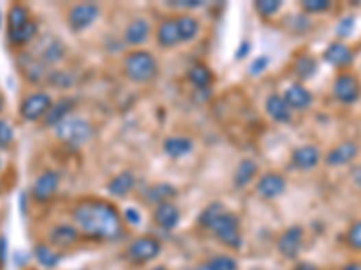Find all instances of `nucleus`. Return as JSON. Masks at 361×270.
<instances>
[{
  "label": "nucleus",
  "instance_id": "412c9836",
  "mask_svg": "<svg viewBox=\"0 0 361 270\" xmlns=\"http://www.w3.org/2000/svg\"><path fill=\"white\" fill-rule=\"evenodd\" d=\"M266 110L271 117H273L277 123H288L291 119V108L286 103L282 96L279 94H273V96L268 97V101H266Z\"/></svg>",
  "mask_w": 361,
  "mask_h": 270
},
{
  "label": "nucleus",
  "instance_id": "864d4df0",
  "mask_svg": "<svg viewBox=\"0 0 361 270\" xmlns=\"http://www.w3.org/2000/svg\"><path fill=\"white\" fill-rule=\"evenodd\" d=\"M0 25H2V16H0Z\"/></svg>",
  "mask_w": 361,
  "mask_h": 270
},
{
  "label": "nucleus",
  "instance_id": "b1692460",
  "mask_svg": "<svg viewBox=\"0 0 361 270\" xmlns=\"http://www.w3.org/2000/svg\"><path fill=\"white\" fill-rule=\"evenodd\" d=\"M27 22H30V16H27V10H25L24 5H11L10 11H8V36L19 33Z\"/></svg>",
  "mask_w": 361,
  "mask_h": 270
},
{
  "label": "nucleus",
  "instance_id": "c03bdc74",
  "mask_svg": "<svg viewBox=\"0 0 361 270\" xmlns=\"http://www.w3.org/2000/svg\"><path fill=\"white\" fill-rule=\"evenodd\" d=\"M123 218L128 223H139V212L136 209H127V211L123 212Z\"/></svg>",
  "mask_w": 361,
  "mask_h": 270
},
{
  "label": "nucleus",
  "instance_id": "4c0bfd02",
  "mask_svg": "<svg viewBox=\"0 0 361 270\" xmlns=\"http://www.w3.org/2000/svg\"><path fill=\"white\" fill-rule=\"evenodd\" d=\"M47 82H49L51 85H54V87L65 88L73 83V77H71V74L62 73V71H53V73H49V76H47Z\"/></svg>",
  "mask_w": 361,
  "mask_h": 270
},
{
  "label": "nucleus",
  "instance_id": "aec40b11",
  "mask_svg": "<svg viewBox=\"0 0 361 270\" xmlns=\"http://www.w3.org/2000/svg\"><path fill=\"white\" fill-rule=\"evenodd\" d=\"M320 162V150L316 146H302L294 150L293 154V164L300 169H312Z\"/></svg>",
  "mask_w": 361,
  "mask_h": 270
},
{
  "label": "nucleus",
  "instance_id": "2eb2a0df",
  "mask_svg": "<svg viewBox=\"0 0 361 270\" xmlns=\"http://www.w3.org/2000/svg\"><path fill=\"white\" fill-rule=\"evenodd\" d=\"M179 218H180L179 209H177L172 202L157 204L156 211H154V220H156L157 225L163 227L165 231L174 229V227L179 223Z\"/></svg>",
  "mask_w": 361,
  "mask_h": 270
},
{
  "label": "nucleus",
  "instance_id": "de8ad7c7",
  "mask_svg": "<svg viewBox=\"0 0 361 270\" xmlns=\"http://www.w3.org/2000/svg\"><path fill=\"white\" fill-rule=\"evenodd\" d=\"M343 270H361V263H358V261H352V263L343 267Z\"/></svg>",
  "mask_w": 361,
  "mask_h": 270
},
{
  "label": "nucleus",
  "instance_id": "1a4fd4ad",
  "mask_svg": "<svg viewBox=\"0 0 361 270\" xmlns=\"http://www.w3.org/2000/svg\"><path fill=\"white\" fill-rule=\"evenodd\" d=\"M100 13V8L96 4H76L73 10L69 11V25H71V29L73 31H83L85 27L93 24L96 16Z\"/></svg>",
  "mask_w": 361,
  "mask_h": 270
},
{
  "label": "nucleus",
  "instance_id": "f704fd0d",
  "mask_svg": "<svg viewBox=\"0 0 361 270\" xmlns=\"http://www.w3.org/2000/svg\"><path fill=\"white\" fill-rule=\"evenodd\" d=\"M224 211H226V209L222 208V206H220L219 202L210 204V206H208V208H206L205 211L200 212V217H199L200 225L208 229V227H210L211 223H213L215 220H217V218H219L220 214H222V212H224Z\"/></svg>",
  "mask_w": 361,
  "mask_h": 270
},
{
  "label": "nucleus",
  "instance_id": "9b49d317",
  "mask_svg": "<svg viewBox=\"0 0 361 270\" xmlns=\"http://www.w3.org/2000/svg\"><path fill=\"white\" fill-rule=\"evenodd\" d=\"M60 177L56 171H44L33 184V197L38 202H47L58 189Z\"/></svg>",
  "mask_w": 361,
  "mask_h": 270
},
{
  "label": "nucleus",
  "instance_id": "2f4dec72",
  "mask_svg": "<svg viewBox=\"0 0 361 270\" xmlns=\"http://www.w3.org/2000/svg\"><path fill=\"white\" fill-rule=\"evenodd\" d=\"M318 71L316 60L312 58V56H300L294 63V73L298 74V77H302V79H311Z\"/></svg>",
  "mask_w": 361,
  "mask_h": 270
},
{
  "label": "nucleus",
  "instance_id": "6e6552de",
  "mask_svg": "<svg viewBox=\"0 0 361 270\" xmlns=\"http://www.w3.org/2000/svg\"><path fill=\"white\" fill-rule=\"evenodd\" d=\"M19 67L22 71V74L25 76V79L30 83H42L44 79H47L49 71L45 67L44 63L40 62L33 53H24L19 56Z\"/></svg>",
  "mask_w": 361,
  "mask_h": 270
},
{
  "label": "nucleus",
  "instance_id": "09e8293b",
  "mask_svg": "<svg viewBox=\"0 0 361 270\" xmlns=\"http://www.w3.org/2000/svg\"><path fill=\"white\" fill-rule=\"evenodd\" d=\"M354 180H356V184L361 188V168L356 169V173H354Z\"/></svg>",
  "mask_w": 361,
  "mask_h": 270
},
{
  "label": "nucleus",
  "instance_id": "9d476101",
  "mask_svg": "<svg viewBox=\"0 0 361 270\" xmlns=\"http://www.w3.org/2000/svg\"><path fill=\"white\" fill-rule=\"evenodd\" d=\"M64 54L65 49L60 40L53 38V36H44V38L40 40L38 51L34 53V56L47 67V65H54V63L62 62Z\"/></svg>",
  "mask_w": 361,
  "mask_h": 270
},
{
  "label": "nucleus",
  "instance_id": "39448f33",
  "mask_svg": "<svg viewBox=\"0 0 361 270\" xmlns=\"http://www.w3.org/2000/svg\"><path fill=\"white\" fill-rule=\"evenodd\" d=\"M53 106L51 96L47 92H33L30 96H25L20 103V116L24 117L25 121H38L42 117H45V114L49 112V108Z\"/></svg>",
  "mask_w": 361,
  "mask_h": 270
},
{
  "label": "nucleus",
  "instance_id": "f3484780",
  "mask_svg": "<svg viewBox=\"0 0 361 270\" xmlns=\"http://www.w3.org/2000/svg\"><path fill=\"white\" fill-rule=\"evenodd\" d=\"M323 58L325 62L334 65V67H349L352 63V53L351 49L347 47V45L340 44V42H334L327 47V51L323 53Z\"/></svg>",
  "mask_w": 361,
  "mask_h": 270
},
{
  "label": "nucleus",
  "instance_id": "20e7f679",
  "mask_svg": "<svg viewBox=\"0 0 361 270\" xmlns=\"http://www.w3.org/2000/svg\"><path fill=\"white\" fill-rule=\"evenodd\" d=\"M208 229H211L215 236L219 238L224 245L231 247V249H240V245H242L239 218L235 217V214H231V212H222Z\"/></svg>",
  "mask_w": 361,
  "mask_h": 270
},
{
  "label": "nucleus",
  "instance_id": "5fc2aeb1",
  "mask_svg": "<svg viewBox=\"0 0 361 270\" xmlns=\"http://www.w3.org/2000/svg\"><path fill=\"white\" fill-rule=\"evenodd\" d=\"M0 166H2V164H0Z\"/></svg>",
  "mask_w": 361,
  "mask_h": 270
},
{
  "label": "nucleus",
  "instance_id": "4be33fe9",
  "mask_svg": "<svg viewBox=\"0 0 361 270\" xmlns=\"http://www.w3.org/2000/svg\"><path fill=\"white\" fill-rule=\"evenodd\" d=\"M148 34H150V25H148L147 20L134 19L130 24L127 25V31H125V40H127L130 45H139L148 38Z\"/></svg>",
  "mask_w": 361,
  "mask_h": 270
},
{
  "label": "nucleus",
  "instance_id": "cd10ccee",
  "mask_svg": "<svg viewBox=\"0 0 361 270\" xmlns=\"http://www.w3.org/2000/svg\"><path fill=\"white\" fill-rule=\"evenodd\" d=\"M257 173V164H255V160H242L239 164V168H237V171H235V186L237 188H244V186H248L249 182H251V179H253V175Z\"/></svg>",
  "mask_w": 361,
  "mask_h": 270
},
{
  "label": "nucleus",
  "instance_id": "0eeeda50",
  "mask_svg": "<svg viewBox=\"0 0 361 270\" xmlns=\"http://www.w3.org/2000/svg\"><path fill=\"white\" fill-rule=\"evenodd\" d=\"M332 92H334L338 101L351 105V103L358 101V97L361 94V85L356 77L351 76V74H342V76H338L334 79Z\"/></svg>",
  "mask_w": 361,
  "mask_h": 270
},
{
  "label": "nucleus",
  "instance_id": "58836bf2",
  "mask_svg": "<svg viewBox=\"0 0 361 270\" xmlns=\"http://www.w3.org/2000/svg\"><path fill=\"white\" fill-rule=\"evenodd\" d=\"M302 8L307 13H320V11H325L331 8V2L329 0H303Z\"/></svg>",
  "mask_w": 361,
  "mask_h": 270
},
{
  "label": "nucleus",
  "instance_id": "c9c22d12",
  "mask_svg": "<svg viewBox=\"0 0 361 270\" xmlns=\"http://www.w3.org/2000/svg\"><path fill=\"white\" fill-rule=\"evenodd\" d=\"M255 8H257V11H259L260 15L271 16L282 8V2H280V0H257V2H255Z\"/></svg>",
  "mask_w": 361,
  "mask_h": 270
},
{
  "label": "nucleus",
  "instance_id": "f8f14e48",
  "mask_svg": "<svg viewBox=\"0 0 361 270\" xmlns=\"http://www.w3.org/2000/svg\"><path fill=\"white\" fill-rule=\"evenodd\" d=\"M303 243V229L300 225L289 227L279 240V251L286 258H296Z\"/></svg>",
  "mask_w": 361,
  "mask_h": 270
},
{
  "label": "nucleus",
  "instance_id": "6ab92c4d",
  "mask_svg": "<svg viewBox=\"0 0 361 270\" xmlns=\"http://www.w3.org/2000/svg\"><path fill=\"white\" fill-rule=\"evenodd\" d=\"M74 108V99H62L58 103H53L49 112L45 114L44 125L45 126H58L62 121H65Z\"/></svg>",
  "mask_w": 361,
  "mask_h": 270
},
{
  "label": "nucleus",
  "instance_id": "5701e85b",
  "mask_svg": "<svg viewBox=\"0 0 361 270\" xmlns=\"http://www.w3.org/2000/svg\"><path fill=\"white\" fill-rule=\"evenodd\" d=\"M157 42L161 47H174L180 42L177 20H165L157 29Z\"/></svg>",
  "mask_w": 361,
  "mask_h": 270
},
{
  "label": "nucleus",
  "instance_id": "8fccbe9b",
  "mask_svg": "<svg viewBox=\"0 0 361 270\" xmlns=\"http://www.w3.org/2000/svg\"><path fill=\"white\" fill-rule=\"evenodd\" d=\"M2 110H4V96L0 94V114H2Z\"/></svg>",
  "mask_w": 361,
  "mask_h": 270
},
{
  "label": "nucleus",
  "instance_id": "79ce46f5",
  "mask_svg": "<svg viewBox=\"0 0 361 270\" xmlns=\"http://www.w3.org/2000/svg\"><path fill=\"white\" fill-rule=\"evenodd\" d=\"M352 29H354V19H352V16H347V19H343L342 22L338 24L336 33H338V36L345 38V36H349V34H351Z\"/></svg>",
  "mask_w": 361,
  "mask_h": 270
},
{
  "label": "nucleus",
  "instance_id": "a211bd4d",
  "mask_svg": "<svg viewBox=\"0 0 361 270\" xmlns=\"http://www.w3.org/2000/svg\"><path fill=\"white\" fill-rule=\"evenodd\" d=\"M283 99H286V103L289 105V108H294V110H305L312 103L311 92H309L307 88H303L302 85H291V87L286 90Z\"/></svg>",
  "mask_w": 361,
  "mask_h": 270
},
{
  "label": "nucleus",
  "instance_id": "473e14b6",
  "mask_svg": "<svg viewBox=\"0 0 361 270\" xmlns=\"http://www.w3.org/2000/svg\"><path fill=\"white\" fill-rule=\"evenodd\" d=\"M188 77L190 82L199 88H206L211 83V71L205 65H194V67L188 71Z\"/></svg>",
  "mask_w": 361,
  "mask_h": 270
},
{
  "label": "nucleus",
  "instance_id": "e433bc0d",
  "mask_svg": "<svg viewBox=\"0 0 361 270\" xmlns=\"http://www.w3.org/2000/svg\"><path fill=\"white\" fill-rule=\"evenodd\" d=\"M13 126L8 123V121L0 119V150H5V148H10L11 143H13Z\"/></svg>",
  "mask_w": 361,
  "mask_h": 270
},
{
  "label": "nucleus",
  "instance_id": "ea45409f",
  "mask_svg": "<svg viewBox=\"0 0 361 270\" xmlns=\"http://www.w3.org/2000/svg\"><path fill=\"white\" fill-rule=\"evenodd\" d=\"M347 241L351 243V247L361 251V222H356L349 229V232H347Z\"/></svg>",
  "mask_w": 361,
  "mask_h": 270
},
{
  "label": "nucleus",
  "instance_id": "49530a36",
  "mask_svg": "<svg viewBox=\"0 0 361 270\" xmlns=\"http://www.w3.org/2000/svg\"><path fill=\"white\" fill-rule=\"evenodd\" d=\"M248 51H249V45L244 42V44H242V49H240V51H237V58H244Z\"/></svg>",
  "mask_w": 361,
  "mask_h": 270
},
{
  "label": "nucleus",
  "instance_id": "c756f323",
  "mask_svg": "<svg viewBox=\"0 0 361 270\" xmlns=\"http://www.w3.org/2000/svg\"><path fill=\"white\" fill-rule=\"evenodd\" d=\"M177 27H179L180 42H188V40L196 38V34L199 33V22L191 16H180L177 19Z\"/></svg>",
  "mask_w": 361,
  "mask_h": 270
},
{
  "label": "nucleus",
  "instance_id": "4468645a",
  "mask_svg": "<svg viewBox=\"0 0 361 270\" xmlns=\"http://www.w3.org/2000/svg\"><path fill=\"white\" fill-rule=\"evenodd\" d=\"M80 238V232L76 227L73 225H54L49 231V243L53 247H60V249H65V247L74 245Z\"/></svg>",
  "mask_w": 361,
  "mask_h": 270
},
{
  "label": "nucleus",
  "instance_id": "7c9ffc66",
  "mask_svg": "<svg viewBox=\"0 0 361 270\" xmlns=\"http://www.w3.org/2000/svg\"><path fill=\"white\" fill-rule=\"evenodd\" d=\"M36 31H38V24H36V22H33V20H30V22H27V24H25L24 27L19 31V33L11 34V36H8V38H10L11 44L19 47V45L30 44L31 40L36 36Z\"/></svg>",
  "mask_w": 361,
  "mask_h": 270
},
{
  "label": "nucleus",
  "instance_id": "a19ab883",
  "mask_svg": "<svg viewBox=\"0 0 361 270\" xmlns=\"http://www.w3.org/2000/svg\"><path fill=\"white\" fill-rule=\"evenodd\" d=\"M269 65V58L268 56H259L257 60H253V63L249 65V73L253 74V76H259V74H262L266 69H268Z\"/></svg>",
  "mask_w": 361,
  "mask_h": 270
},
{
  "label": "nucleus",
  "instance_id": "dca6fc26",
  "mask_svg": "<svg viewBox=\"0 0 361 270\" xmlns=\"http://www.w3.org/2000/svg\"><path fill=\"white\" fill-rule=\"evenodd\" d=\"M286 189V180L277 173L264 175L262 179L257 184V191L264 198H277L283 193Z\"/></svg>",
  "mask_w": 361,
  "mask_h": 270
},
{
  "label": "nucleus",
  "instance_id": "603ef678",
  "mask_svg": "<svg viewBox=\"0 0 361 270\" xmlns=\"http://www.w3.org/2000/svg\"><path fill=\"white\" fill-rule=\"evenodd\" d=\"M152 270H166L165 267H156V269H152Z\"/></svg>",
  "mask_w": 361,
  "mask_h": 270
},
{
  "label": "nucleus",
  "instance_id": "72a5a7b5",
  "mask_svg": "<svg viewBox=\"0 0 361 270\" xmlns=\"http://www.w3.org/2000/svg\"><path fill=\"white\" fill-rule=\"evenodd\" d=\"M196 270H237V261L230 256H215L208 263L200 265Z\"/></svg>",
  "mask_w": 361,
  "mask_h": 270
},
{
  "label": "nucleus",
  "instance_id": "bb28decb",
  "mask_svg": "<svg viewBox=\"0 0 361 270\" xmlns=\"http://www.w3.org/2000/svg\"><path fill=\"white\" fill-rule=\"evenodd\" d=\"M34 258L45 269H54L60 263V260H62V256L54 251V247L45 245V243H38V245L34 247Z\"/></svg>",
  "mask_w": 361,
  "mask_h": 270
},
{
  "label": "nucleus",
  "instance_id": "393cba45",
  "mask_svg": "<svg viewBox=\"0 0 361 270\" xmlns=\"http://www.w3.org/2000/svg\"><path fill=\"white\" fill-rule=\"evenodd\" d=\"M163 150H165L166 155L177 159V157H185V155L190 154L194 150V143L188 137H170V139L165 140Z\"/></svg>",
  "mask_w": 361,
  "mask_h": 270
},
{
  "label": "nucleus",
  "instance_id": "a878e982",
  "mask_svg": "<svg viewBox=\"0 0 361 270\" xmlns=\"http://www.w3.org/2000/svg\"><path fill=\"white\" fill-rule=\"evenodd\" d=\"M134 175L125 171V173H119L117 177H114L110 182H108V193L114 195V197H127L128 193L134 188Z\"/></svg>",
  "mask_w": 361,
  "mask_h": 270
},
{
  "label": "nucleus",
  "instance_id": "a18cd8bd",
  "mask_svg": "<svg viewBox=\"0 0 361 270\" xmlns=\"http://www.w3.org/2000/svg\"><path fill=\"white\" fill-rule=\"evenodd\" d=\"M4 251H5V238H0V263H4Z\"/></svg>",
  "mask_w": 361,
  "mask_h": 270
},
{
  "label": "nucleus",
  "instance_id": "37998d69",
  "mask_svg": "<svg viewBox=\"0 0 361 270\" xmlns=\"http://www.w3.org/2000/svg\"><path fill=\"white\" fill-rule=\"evenodd\" d=\"M170 5H176V8H199V5H202V2L200 0H172Z\"/></svg>",
  "mask_w": 361,
  "mask_h": 270
},
{
  "label": "nucleus",
  "instance_id": "f257e3e1",
  "mask_svg": "<svg viewBox=\"0 0 361 270\" xmlns=\"http://www.w3.org/2000/svg\"><path fill=\"white\" fill-rule=\"evenodd\" d=\"M78 231L98 240H117L123 232L119 212L107 202H82L73 209Z\"/></svg>",
  "mask_w": 361,
  "mask_h": 270
},
{
  "label": "nucleus",
  "instance_id": "423d86ee",
  "mask_svg": "<svg viewBox=\"0 0 361 270\" xmlns=\"http://www.w3.org/2000/svg\"><path fill=\"white\" fill-rule=\"evenodd\" d=\"M159 252H161V243L156 238L143 236L132 241L127 254L134 263H147L156 260Z\"/></svg>",
  "mask_w": 361,
  "mask_h": 270
},
{
  "label": "nucleus",
  "instance_id": "c85d7f7f",
  "mask_svg": "<svg viewBox=\"0 0 361 270\" xmlns=\"http://www.w3.org/2000/svg\"><path fill=\"white\" fill-rule=\"evenodd\" d=\"M172 197H176V188L170 186V184H157V186L148 189L147 193L148 202H156V204L170 202Z\"/></svg>",
  "mask_w": 361,
  "mask_h": 270
},
{
  "label": "nucleus",
  "instance_id": "3c124183",
  "mask_svg": "<svg viewBox=\"0 0 361 270\" xmlns=\"http://www.w3.org/2000/svg\"><path fill=\"white\" fill-rule=\"evenodd\" d=\"M298 270H314V269H312V267H309V265H302Z\"/></svg>",
  "mask_w": 361,
  "mask_h": 270
},
{
  "label": "nucleus",
  "instance_id": "7ed1b4c3",
  "mask_svg": "<svg viewBox=\"0 0 361 270\" xmlns=\"http://www.w3.org/2000/svg\"><path fill=\"white\" fill-rule=\"evenodd\" d=\"M93 134L94 130L93 126H91V123L85 119H80V117H67V119L62 121V123L56 126L58 139L73 146L87 143V140L93 137Z\"/></svg>",
  "mask_w": 361,
  "mask_h": 270
},
{
  "label": "nucleus",
  "instance_id": "ddd939ff",
  "mask_svg": "<svg viewBox=\"0 0 361 270\" xmlns=\"http://www.w3.org/2000/svg\"><path fill=\"white\" fill-rule=\"evenodd\" d=\"M356 155H358L356 143L347 140V143L334 146V148L329 151L327 157H325V162H327L329 166H332V168H336V166H345L356 159Z\"/></svg>",
  "mask_w": 361,
  "mask_h": 270
},
{
  "label": "nucleus",
  "instance_id": "f03ea898",
  "mask_svg": "<svg viewBox=\"0 0 361 270\" xmlns=\"http://www.w3.org/2000/svg\"><path fill=\"white\" fill-rule=\"evenodd\" d=\"M125 74L136 83L150 82L157 74V62L147 51H134L125 58Z\"/></svg>",
  "mask_w": 361,
  "mask_h": 270
}]
</instances>
